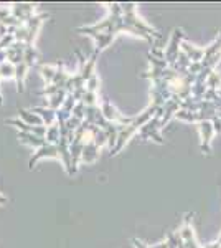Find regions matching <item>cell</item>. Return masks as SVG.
<instances>
[{
	"mask_svg": "<svg viewBox=\"0 0 221 248\" xmlns=\"http://www.w3.org/2000/svg\"><path fill=\"white\" fill-rule=\"evenodd\" d=\"M182 38H183V30L182 29H175L174 35H172L170 42H168V46L165 50V60L168 65L174 66L178 60V55L182 53L180 51V46H182Z\"/></svg>",
	"mask_w": 221,
	"mask_h": 248,
	"instance_id": "obj_1",
	"label": "cell"
},
{
	"mask_svg": "<svg viewBox=\"0 0 221 248\" xmlns=\"http://www.w3.org/2000/svg\"><path fill=\"white\" fill-rule=\"evenodd\" d=\"M198 131H200V138H202V151L206 154H210L211 151V139L213 134H215V126H213V121H200L198 123Z\"/></svg>",
	"mask_w": 221,
	"mask_h": 248,
	"instance_id": "obj_2",
	"label": "cell"
},
{
	"mask_svg": "<svg viewBox=\"0 0 221 248\" xmlns=\"http://www.w3.org/2000/svg\"><path fill=\"white\" fill-rule=\"evenodd\" d=\"M182 51L190 58L192 63H198L202 62L205 57V48H196L195 45H190V43L183 42L182 43Z\"/></svg>",
	"mask_w": 221,
	"mask_h": 248,
	"instance_id": "obj_3",
	"label": "cell"
},
{
	"mask_svg": "<svg viewBox=\"0 0 221 248\" xmlns=\"http://www.w3.org/2000/svg\"><path fill=\"white\" fill-rule=\"evenodd\" d=\"M152 248H168V243H167V240H165V242L159 243V245H157V247H152Z\"/></svg>",
	"mask_w": 221,
	"mask_h": 248,
	"instance_id": "obj_4",
	"label": "cell"
},
{
	"mask_svg": "<svg viewBox=\"0 0 221 248\" xmlns=\"http://www.w3.org/2000/svg\"><path fill=\"white\" fill-rule=\"evenodd\" d=\"M218 242H220V243H221V235H220V238H218Z\"/></svg>",
	"mask_w": 221,
	"mask_h": 248,
	"instance_id": "obj_5",
	"label": "cell"
}]
</instances>
